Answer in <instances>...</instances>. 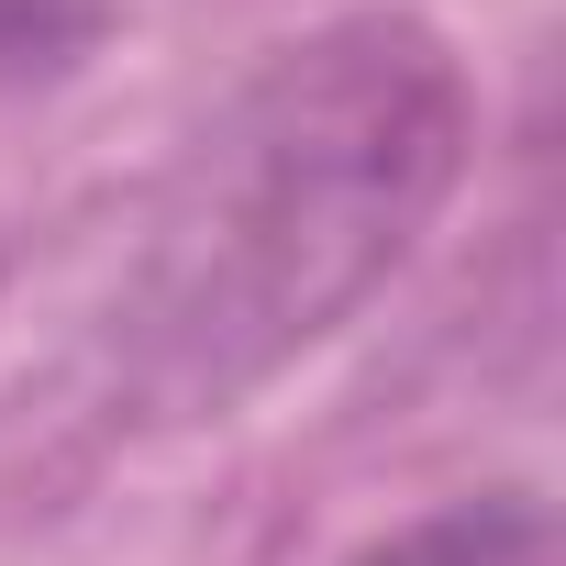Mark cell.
<instances>
[{
    "label": "cell",
    "mask_w": 566,
    "mask_h": 566,
    "mask_svg": "<svg viewBox=\"0 0 566 566\" xmlns=\"http://www.w3.org/2000/svg\"><path fill=\"white\" fill-rule=\"evenodd\" d=\"M112 23V0H0V90L67 78Z\"/></svg>",
    "instance_id": "obj_3"
},
{
    "label": "cell",
    "mask_w": 566,
    "mask_h": 566,
    "mask_svg": "<svg viewBox=\"0 0 566 566\" xmlns=\"http://www.w3.org/2000/svg\"><path fill=\"white\" fill-rule=\"evenodd\" d=\"M356 566H566V555H555V511L533 489H489V500H444V511L378 533Z\"/></svg>",
    "instance_id": "obj_2"
},
{
    "label": "cell",
    "mask_w": 566,
    "mask_h": 566,
    "mask_svg": "<svg viewBox=\"0 0 566 566\" xmlns=\"http://www.w3.org/2000/svg\"><path fill=\"white\" fill-rule=\"evenodd\" d=\"M478 145L455 45L411 12H345L277 45L178 156L134 266V378L167 411H233L323 345L433 233Z\"/></svg>",
    "instance_id": "obj_1"
}]
</instances>
